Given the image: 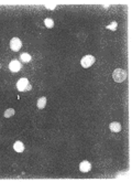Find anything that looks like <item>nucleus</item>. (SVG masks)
<instances>
[{
    "instance_id": "obj_5",
    "label": "nucleus",
    "mask_w": 132,
    "mask_h": 182,
    "mask_svg": "<svg viewBox=\"0 0 132 182\" xmlns=\"http://www.w3.org/2000/svg\"><path fill=\"white\" fill-rule=\"evenodd\" d=\"M21 67H22L21 63H20L19 61H17V60L11 61L10 64H9V70H10L11 72H19V71L21 70Z\"/></svg>"
},
{
    "instance_id": "obj_13",
    "label": "nucleus",
    "mask_w": 132,
    "mask_h": 182,
    "mask_svg": "<svg viewBox=\"0 0 132 182\" xmlns=\"http://www.w3.org/2000/svg\"><path fill=\"white\" fill-rule=\"evenodd\" d=\"M117 27H118V23L116 22V21H112L109 26H107V29H109V30H116L117 29Z\"/></svg>"
},
{
    "instance_id": "obj_6",
    "label": "nucleus",
    "mask_w": 132,
    "mask_h": 182,
    "mask_svg": "<svg viewBox=\"0 0 132 182\" xmlns=\"http://www.w3.org/2000/svg\"><path fill=\"white\" fill-rule=\"evenodd\" d=\"M79 169H80L81 172H88V171H90V169H91L90 162H88L87 160L83 161V162H81V164L79 165Z\"/></svg>"
},
{
    "instance_id": "obj_7",
    "label": "nucleus",
    "mask_w": 132,
    "mask_h": 182,
    "mask_svg": "<svg viewBox=\"0 0 132 182\" xmlns=\"http://www.w3.org/2000/svg\"><path fill=\"white\" fill-rule=\"evenodd\" d=\"M109 128H110L111 131H114V133H118V131L121 130V125L119 123H117V122H115V123H111L109 125Z\"/></svg>"
},
{
    "instance_id": "obj_4",
    "label": "nucleus",
    "mask_w": 132,
    "mask_h": 182,
    "mask_svg": "<svg viewBox=\"0 0 132 182\" xmlns=\"http://www.w3.org/2000/svg\"><path fill=\"white\" fill-rule=\"evenodd\" d=\"M22 46V42L21 40L19 39V38H13V39H11L10 41V48L12 51H14V52H18L19 50L21 49Z\"/></svg>"
},
{
    "instance_id": "obj_11",
    "label": "nucleus",
    "mask_w": 132,
    "mask_h": 182,
    "mask_svg": "<svg viewBox=\"0 0 132 182\" xmlns=\"http://www.w3.org/2000/svg\"><path fill=\"white\" fill-rule=\"evenodd\" d=\"M21 60L23 61V62H30L31 61V55L30 54H28V53H22L21 54Z\"/></svg>"
},
{
    "instance_id": "obj_3",
    "label": "nucleus",
    "mask_w": 132,
    "mask_h": 182,
    "mask_svg": "<svg viewBox=\"0 0 132 182\" xmlns=\"http://www.w3.org/2000/svg\"><path fill=\"white\" fill-rule=\"evenodd\" d=\"M95 61H96V59L94 58L92 55H85L84 58L81 59L80 64H81V66H83L84 68H88V67H90L94 63H95Z\"/></svg>"
},
{
    "instance_id": "obj_8",
    "label": "nucleus",
    "mask_w": 132,
    "mask_h": 182,
    "mask_svg": "<svg viewBox=\"0 0 132 182\" xmlns=\"http://www.w3.org/2000/svg\"><path fill=\"white\" fill-rule=\"evenodd\" d=\"M13 149L16 150L17 152H22L24 150V145L21 141H16L14 145H13Z\"/></svg>"
},
{
    "instance_id": "obj_14",
    "label": "nucleus",
    "mask_w": 132,
    "mask_h": 182,
    "mask_svg": "<svg viewBox=\"0 0 132 182\" xmlns=\"http://www.w3.org/2000/svg\"><path fill=\"white\" fill-rule=\"evenodd\" d=\"M56 7V4H48V3H45V8L47 9H54Z\"/></svg>"
},
{
    "instance_id": "obj_1",
    "label": "nucleus",
    "mask_w": 132,
    "mask_h": 182,
    "mask_svg": "<svg viewBox=\"0 0 132 182\" xmlns=\"http://www.w3.org/2000/svg\"><path fill=\"white\" fill-rule=\"evenodd\" d=\"M112 78L115 80V82L121 83L127 78V72L124 70H121V68H117V70H115L114 74H112Z\"/></svg>"
},
{
    "instance_id": "obj_2",
    "label": "nucleus",
    "mask_w": 132,
    "mask_h": 182,
    "mask_svg": "<svg viewBox=\"0 0 132 182\" xmlns=\"http://www.w3.org/2000/svg\"><path fill=\"white\" fill-rule=\"evenodd\" d=\"M17 88L20 91V92H23V91H30L31 90V85L29 83V81L28 78L26 77H22L18 81V83H17Z\"/></svg>"
},
{
    "instance_id": "obj_10",
    "label": "nucleus",
    "mask_w": 132,
    "mask_h": 182,
    "mask_svg": "<svg viewBox=\"0 0 132 182\" xmlns=\"http://www.w3.org/2000/svg\"><path fill=\"white\" fill-rule=\"evenodd\" d=\"M44 24H45V27L46 28H53V26H54V21L52 20V19H50V18H47V19H45L44 20Z\"/></svg>"
},
{
    "instance_id": "obj_9",
    "label": "nucleus",
    "mask_w": 132,
    "mask_h": 182,
    "mask_svg": "<svg viewBox=\"0 0 132 182\" xmlns=\"http://www.w3.org/2000/svg\"><path fill=\"white\" fill-rule=\"evenodd\" d=\"M45 105H46V98L45 97L39 98V100H37V107H39L40 109H43L44 107H45Z\"/></svg>"
},
{
    "instance_id": "obj_12",
    "label": "nucleus",
    "mask_w": 132,
    "mask_h": 182,
    "mask_svg": "<svg viewBox=\"0 0 132 182\" xmlns=\"http://www.w3.org/2000/svg\"><path fill=\"white\" fill-rule=\"evenodd\" d=\"M14 115V109H12V108H9L4 111V117L6 118H9L11 116H13Z\"/></svg>"
}]
</instances>
